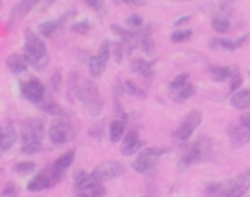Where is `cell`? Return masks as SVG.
<instances>
[{"label":"cell","mask_w":250,"mask_h":197,"mask_svg":"<svg viewBox=\"0 0 250 197\" xmlns=\"http://www.w3.org/2000/svg\"><path fill=\"white\" fill-rule=\"evenodd\" d=\"M68 94L72 98H76L84 109L90 113V115H100L102 109H104V99L100 96V90L98 86L92 82V80H86V78H80L76 72L70 74V80H68Z\"/></svg>","instance_id":"cell-1"},{"label":"cell","mask_w":250,"mask_h":197,"mask_svg":"<svg viewBox=\"0 0 250 197\" xmlns=\"http://www.w3.org/2000/svg\"><path fill=\"white\" fill-rule=\"evenodd\" d=\"M23 57L27 59V64H31L37 70H43L49 64V53L39 35H35L31 29L25 31V43H23Z\"/></svg>","instance_id":"cell-2"},{"label":"cell","mask_w":250,"mask_h":197,"mask_svg":"<svg viewBox=\"0 0 250 197\" xmlns=\"http://www.w3.org/2000/svg\"><path fill=\"white\" fill-rule=\"evenodd\" d=\"M43 135H45V123L41 119H27L21 127V152L23 154L39 152Z\"/></svg>","instance_id":"cell-3"},{"label":"cell","mask_w":250,"mask_h":197,"mask_svg":"<svg viewBox=\"0 0 250 197\" xmlns=\"http://www.w3.org/2000/svg\"><path fill=\"white\" fill-rule=\"evenodd\" d=\"M162 154H166V148H162V146H146V148H143L137 154V158L133 160V170L139 172V174H152V170L156 168V162H158V158Z\"/></svg>","instance_id":"cell-4"},{"label":"cell","mask_w":250,"mask_h":197,"mask_svg":"<svg viewBox=\"0 0 250 197\" xmlns=\"http://www.w3.org/2000/svg\"><path fill=\"white\" fill-rule=\"evenodd\" d=\"M211 156V140L207 137H199L189 148L188 152L184 154V158L180 160V168H188L191 164H197V162H203Z\"/></svg>","instance_id":"cell-5"},{"label":"cell","mask_w":250,"mask_h":197,"mask_svg":"<svg viewBox=\"0 0 250 197\" xmlns=\"http://www.w3.org/2000/svg\"><path fill=\"white\" fill-rule=\"evenodd\" d=\"M250 189V168L242 170L236 177L223 181V195L221 197H244V193Z\"/></svg>","instance_id":"cell-6"},{"label":"cell","mask_w":250,"mask_h":197,"mask_svg":"<svg viewBox=\"0 0 250 197\" xmlns=\"http://www.w3.org/2000/svg\"><path fill=\"white\" fill-rule=\"evenodd\" d=\"M168 90H170V98H172L174 101H178V103L189 99V98L195 94V86L189 82V76H188V74H178V76L170 82Z\"/></svg>","instance_id":"cell-7"},{"label":"cell","mask_w":250,"mask_h":197,"mask_svg":"<svg viewBox=\"0 0 250 197\" xmlns=\"http://www.w3.org/2000/svg\"><path fill=\"white\" fill-rule=\"evenodd\" d=\"M123 172H125L123 164H119L117 160H105V162H102V164H98V166L94 168L92 176H94L98 181L104 183V181H109V179L119 177Z\"/></svg>","instance_id":"cell-8"},{"label":"cell","mask_w":250,"mask_h":197,"mask_svg":"<svg viewBox=\"0 0 250 197\" xmlns=\"http://www.w3.org/2000/svg\"><path fill=\"white\" fill-rule=\"evenodd\" d=\"M199 123H201V113H199V111H189V113L182 119V123L176 127L174 138H176V140H188V138L193 135V131L199 127Z\"/></svg>","instance_id":"cell-9"},{"label":"cell","mask_w":250,"mask_h":197,"mask_svg":"<svg viewBox=\"0 0 250 197\" xmlns=\"http://www.w3.org/2000/svg\"><path fill=\"white\" fill-rule=\"evenodd\" d=\"M21 96H23L25 99L33 101V103H39V101L47 96V92H45V86H43L41 80H37V78H29L27 82L21 84Z\"/></svg>","instance_id":"cell-10"},{"label":"cell","mask_w":250,"mask_h":197,"mask_svg":"<svg viewBox=\"0 0 250 197\" xmlns=\"http://www.w3.org/2000/svg\"><path fill=\"white\" fill-rule=\"evenodd\" d=\"M68 137H70V125L66 121L59 119L49 127V140L53 144H64L68 140Z\"/></svg>","instance_id":"cell-11"},{"label":"cell","mask_w":250,"mask_h":197,"mask_svg":"<svg viewBox=\"0 0 250 197\" xmlns=\"http://www.w3.org/2000/svg\"><path fill=\"white\" fill-rule=\"evenodd\" d=\"M51 185H55V179H53L51 170L47 168V170L39 172L37 176H33V177L29 179L27 189H29V191H33V193H37V191H43V189H47V187H51Z\"/></svg>","instance_id":"cell-12"},{"label":"cell","mask_w":250,"mask_h":197,"mask_svg":"<svg viewBox=\"0 0 250 197\" xmlns=\"http://www.w3.org/2000/svg\"><path fill=\"white\" fill-rule=\"evenodd\" d=\"M72 160H74V150H68V152H64L61 158H57V160H55V164L49 168V170H51V174H53L55 183L62 177V174L68 170V166L72 164Z\"/></svg>","instance_id":"cell-13"},{"label":"cell","mask_w":250,"mask_h":197,"mask_svg":"<svg viewBox=\"0 0 250 197\" xmlns=\"http://www.w3.org/2000/svg\"><path fill=\"white\" fill-rule=\"evenodd\" d=\"M70 16H72V12H66V14H62L61 18H57V20H49V21L39 23V33H41V35H45V37L55 35V33L64 25V21H66Z\"/></svg>","instance_id":"cell-14"},{"label":"cell","mask_w":250,"mask_h":197,"mask_svg":"<svg viewBox=\"0 0 250 197\" xmlns=\"http://www.w3.org/2000/svg\"><path fill=\"white\" fill-rule=\"evenodd\" d=\"M96 183H102V181H98L92 174H88V172H82V170H78L76 174H74V189L78 191V193H86L90 187H94Z\"/></svg>","instance_id":"cell-15"},{"label":"cell","mask_w":250,"mask_h":197,"mask_svg":"<svg viewBox=\"0 0 250 197\" xmlns=\"http://www.w3.org/2000/svg\"><path fill=\"white\" fill-rule=\"evenodd\" d=\"M229 135H230V142L232 146H242L250 140V131L244 125H230L229 127Z\"/></svg>","instance_id":"cell-16"},{"label":"cell","mask_w":250,"mask_h":197,"mask_svg":"<svg viewBox=\"0 0 250 197\" xmlns=\"http://www.w3.org/2000/svg\"><path fill=\"white\" fill-rule=\"evenodd\" d=\"M141 148V138H139V133L133 129V131H129V133H125V138H123V144H121V154H125V156H129V154H133L135 150H139Z\"/></svg>","instance_id":"cell-17"},{"label":"cell","mask_w":250,"mask_h":197,"mask_svg":"<svg viewBox=\"0 0 250 197\" xmlns=\"http://www.w3.org/2000/svg\"><path fill=\"white\" fill-rule=\"evenodd\" d=\"M229 103L234 109H250V90H236V92H232Z\"/></svg>","instance_id":"cell-18"},{"label":"cell","mask_w":250,"mask_h":197,"mask_svg":"<svg viewBox=\"0 0 250 197\" xmlns=\"http://www.w3.org/2000/svg\"><path fill=\"white\" fill-rule=\"evenodd\" d=\"M246 37H238V39H223V37H215L211 39V47H219L225 51H236L240 45H244Z\"/></svg>","instance_id":"cell-19"},{"label":"cell","mask_w":250,"mask_h":197,"mask_svg":"<svg viewBox=\"0 0 250 197\" xmlns=\"http://www.w3.org/2000/svg\"><path fill=\"white\" fill-rule=\"evenodd\" d=\"M16 142V129L12 125H6L0 129V150H10Z\"/></svg>","instance_id":"cell-20"},{"label":"cell","mask_w":250,"mask_h":197,"mask_svg":"<svg viewBox=\"0 0 250 197\" xmlns=\"http://www.w3.org/2000/svg\"><path fill=\"white\" fill-rule=\"evenodd\" d=\"M6 66H8L14 74H20V72H23V70L27 68V59H25L23 55H10V57L6 59Z\"/></svg>","instance_id":"cell-21"},{"label":"cell","mask_w":250,"mask_h":197,"mask_svg":"<svg viewBox=\"0 0 250 197\" xmlns=\"http://www.w3.org/2000/svg\"><path fill=\"white\" fill-rule=\"evenodd\" d=\"M37 2H39V0H20V2L14 6V10H12V21H16V20L23 18L31 8H35V6H37Z\"/></svg>","instance_id":"cell-22"},{"label":"cell","mask_w":250,"mask_h":197,"mask_svg":"<svg viewBox=\"0 0 250 197\" xmlns=\"http://www.w3.org/2000/svg\"><path fill=\"white\" fill-rule=\"evenodd\" d=\"M105 64H107V59H104L102 55H94V57L88 60L90 74H92V76H100V74L105 70Z\"/></svg>","instance_id":"cell-23"},{"label":"cell","mask_w":250,"mask_h":197,"mask_svg":"<svg viewBox=\"0 0 250 197\" xmlns=\"http://www.w3.org/2000/svg\"><path fill=\"white\" fill-rule=\"evenodd\" d=\"M234 68L230 66H209V74L215 82H223V80H229L232 76Z\"/></svg>","instance_id":"cell-24"},{"label":"cell","mask_w":250,"mask_h":197,"mask_svg":"<svg viewBox=\"0 0 250 197\" xmlns=\"http://www.w3.org/2000/svg\"><path fill=\"white\" fill-rule=\"evenodd\" d=\"M123 135H125V121L123 119L111 121L109 123V140L111 142H119Z\"/></svg>","instance_id":"cell-25"},{"label":"cell","mask_w":250,"mask_h":197,"mask_svg":"<svg viewBox=\"0 0 250 197\" xmlns=\"http://www.w3.org/2000/svg\"><path fill=\"white\" fill-rule=\"evenodd\" d=\"M131 70L137 72V74H143V76H150L152 64L146 62V60H143V59H135V60L131 62Z\"/></svg>","instance_id":"cell-26"},{"label":"cell","mask_w":250,"mask_h":197,"mask_svg":"<svg viewBox=\"0 0 250 197\" xmlns=\"http://www.w3.org/2000/svg\"><path fill=\"white\" fill-rule=\"evenodd\" d=\"M37 105H39L43 111L51 113V115H62V109H61V105H59V103H55V101H53L51 98H47V96H45V98H43V99H41Z\"/></svg>","instance_id":"cell-27"},{"label":"cell","mask_w":250,"mask_h":197,"mask_svg":"<svg viewBox=\"0 0 250 197\" xmlns=\"http://www.w3.org/2000/svg\"><path fill=\"white\" fill-rule=\"evenodd\" d=\"M211 27H213L215 33H227L230 29V23H229V20L225 16H215L211 20Z\"/></svg>","instance_id":"cell-28"},{"label":"cell","mask_w":250,"mask_h":197,"mask_svg":"<svg viewBox=\"0 0 250 197\" xmlns=\"http://www.w3.org/2000/svg\"><path fill=\"white\" fill-rule=\"evenodd\" d=\"M139 43H141V49L145 51V53H152V39H150V29H146L143 35H141V39H139Z\"/></svg>","instance_id":"cell-29"},{"label":"cell","mask_w":250,"mask_h":197,"mask_svg":"<svg viewBox=\"0 0 250 197\" xmlns=\"http://www.w3.org/2000/svg\"><path fill=\"white\" fill-rule=\"evenodd\" d=\"M14 172L16 174H31V172H35V164L33 162H18V164H14Z\"/></svg>","instance_id":"cell-30"},{"label":"cell","mask_w":250,"mask_h":197,"mask_svg":"<svg viewBox=\"0 0 250 197\" xmlns=\"http://www.w3.org/2000/svg\"><path fill=\"white\" fill-rule=\"evenodd\" d=\"M189 37H191V31H189V29H178V31H174V33L170 35L172 43H182V41H188Z\"/></svg>","instance_id":"cell-31"},{"label":"cell","mask_w":250,"mask_h":197,"mask_svg":"<svg viewBox=\"0 0 250 197\" xmlns=\"http://www.w3.org/2000/svg\"><path fill=\"white\" fill-rule=\"evenodd\" d=\"M229 82H230V88H229V90H230V94H232V92H236V90L240 88V84H242V76H240V72H238L236 68H234L232 76L229 78Z\"/></svg>","instance_id":"cell-32"},{"label":"cell","mask_w":250,"mask_h":197,"mask_svg":"<svg viewBox=\"0 0 250 197\" xmlns=\"http://www.w3.org/2000/svg\"><path fill=\"white\" fill-rule=\"evenodd\" d=\"M109 55H113V59L119 62V60H121V57L125 55V49H123V45H121V43H111Z\"/></svg>","instance_id":"cell-33"},{"label":"cell","mask_w":250,"mask_h":197,"mask_svg":"<svg viewBox=\"0 0 250 197\" xmlns=\"http://www.w3.org/2000/svg\"><path fill=\"white\" fill-rule=\"evenodd\" d=\"M125 90H127V92H131L135 98H145V90H141L139 86H135L131 80H127V82H125Z\"/></svg>","instance_id":"cell-34"},{"label":"cell","mask_w":250,"mask_h":197,"mask_svg":"<svg viewBox=\"0 0 250 197\" xmlns=\"http://www.w3.org/2000/svg\"><path fill=\"white\" fill-rule=\"evenodd\" d=\"M207 195H215V197H221L223 195V183H211L207 185Z\"/></svg>","instance_id":"cell-35"},{"label":"cell","mask_w":250,"mask_h":197,"mask_svg":"<svg viewBox=\"0 0 250 197\" xmlns=\"http://www.w3.org/2000/svg\"><path fill=\"white\" fill-rule=\"evenodd\" d=\"M70 29H72L74 33H88V31H90V23H88V21H78V23H74Z\"/></svg>","instance_id":"cell-36"},{"label":"cell","mask_w":250,"mask_h":197,"mask_svg":"<svg viewBox=\"0 0 250 197\" xmlns=\"http://www.w3.org/2000/svg\"><path fill=\"white\" fill-rule=\"evenodd\" d=\"M127 25H129L131 29H137V27H141V25H143V20H141V16H135V14H133V16H129V18H127Z\"/></svg>","instance_id":"cell-37"},{"label":"cell","mask_w":250,"mask_h":197,"mask_svg":"<svg viewBox=\"0 0 250 197\" xmlns=\"http://www.w3.org/2000/svg\"><path fill=\"white\" fill-rule=\"evenodd\" d=\"M2 197H18L16 185H14V183H8V185L4 187V191H2Z\"/></svg>","instance_id":"cell-38"},{"label":"cell","mask_w":250,"mask_h":197,"mask_svg":"<svg viewBox=\"0 0 250 197\" xmlns=\"http://www.w3.org/2000/svg\"><path fill=\"white\" fill-rule=\"evenodd\" d=\"M51 86H53V90H55V92L61 88V72H59V70H55V72H53V76H51Z\"/></svg>","instance_id":"cell-39"},{"label":"cell","mask_w":250,"mask_h":197,"mask_svg":"<svg viewBox=\"0 0 250 197\" xmlns=\"http://www.w3.org/2000/svg\"><path fill=\"white\" fill-rule=\"evenodd\" d=\"M90 8H94V10H98V12H102L104 10V2L102 0H84Z\"/></svg>","instance_id":"cell-40"},{"label":"cell","mask_w":250,"mask_h":197,"mask_svg":"<svg viewBox=\"0 0 250 197\" xmlns=\"http://www.w3.org/2000/svg\"><path fill=\"white\" fill-rule=\"evenodd\" d=\"M115 2H119V4H129V6H143V4H145V0H115Z\"/></svg>","instance_id":"cell-41"},{"label":"cell","mask_w":250,"mask_h":197,"mask_svg":"<svg viewBox=\"0 0 250 197\" xmlns=\"http://www.w3.org/2000/svg\"><path fill=\"white\" fill-rule=\"evenodd\" d=\"M240 125H244L248 131H250V113H246V115H242V119H240Z\"/></svg>","instance_id":"cell-42"},{"label":"cell","mask_w":250,"mask_h":197,"mask_svg":"<svg viewBox=\"0 0 250 197\" xmlns=\"http://www.w3.org/2000/svg\"><path fill=\"white\" fill-rule=\"evenodd\" d=\"M186 21H189V16H182V18L176 21V25H180V23H186Z\"/></svg>","instance_id":"cell-43"},{"label":"cell","mask_w":250,"mask_h":197,"mask_svg":"<svg viewBox=\"0 0 250 197\" xmlns=\"http://www.w3.org/2000/svg\"><path fill=\"white\" fill-rule=\"evenodd\" d=\"M53 2H55V0H45V2H43V6H41V10H47V8H49Z\"/></svg>","instance_id":"cell-44"},{"label":"cell","mask_w":250,"mask_h":197,"mask_svg":"<svg viewBox=\"0 0 250 197\" xmlns=\"http://www.w3.org/2000/svg\"><path fill=\"white\" fill-rule=\"evenodd\" d=\"M78 197H92V195H86V193H80Z\"/></svg>","instance_id":"cell-45"},{"label":"cell","mask_w":250,"mask_h":197,"mask_svg":"<svg viewBox=\"0 0 250 197\" xmlns=\"http://www.w3.org/2000/svg\"><path fill=\"white\" fill-rule=\"evenodd\" d=\"M0 172H2V170H0Z\"/></svg>","instance_id":"cell-46"},{"label":"cell","mask_w":250,"mask_h":197,"mask_svg":"<svg viewBox=\"0 0 250 197\" xmlns=\"http://www.w3.org/2000/svg\"><path fill=\"white\" fill-rule=\"evenodd\" d=\"M0 2H2V0H0Z\"/></svg>","instance_id":"cell-47"}]
</instances>
